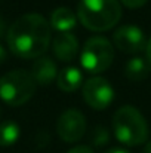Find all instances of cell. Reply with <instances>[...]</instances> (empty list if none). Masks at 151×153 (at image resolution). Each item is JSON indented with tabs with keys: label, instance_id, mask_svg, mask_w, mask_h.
Segmentation results:
<instances>
[{
	"label": "cell",
	"instance_id": "1",
	"mask_svg": "<svg viewBox=\"0 0 151 153\" xmlns=\"http://www.w3.org/2000/svg\"><path fill=\"white\" fill-rule=\"evenodd\" d=\"M6 39L13 55L25 59H37L49 48L52 28L43 15L36 12L24 13L7 28Z\"/></svg>",
	"mask_w": 151,
	"mask_h": 153
},
{
	"label": "cell",
	"instance_id": "2",
	"mask_svg": "<svg viewBox=\"0 0 151 153\" xmlns=\"http://www.w3.org/2000/svg\"><path fill=\"white\" fill-rule=\"evenodd\" d=\"M77 18L91 31H107L122 18L119 0H80Z\"/></svg>",
	"mask_w": 151,
	"mask_h": 153
},
{
	"label": "cell",
	"instance_id": "3",
	"mask_svg": "<svg viewBox=\"0 0 151 153\" xmlns=\"http://www.w3.org/2000/svg\"><path fill=\"white\" fill-rule=\"evenodd\" d=\"M116 138L129 147L144 144L148 138V125L142 113L133 105L120 107L113 116Z\"/></svg>",
	"mask_w": 151,
	"mask_h": 153
},
{
	"label": "cell",
	"instance_id": "4",
	"mask_svg": "<svg viewBox=\"0 0 151 153\" xmlns=\"http://www.w3.org/2000/svg\"><path fill=\"white\" fill-rule=\"evenodd\" d=\"M36 82L27 70H12L0 77V98L9 105H21L36 92Z\"/></svg>",
	"mask_w": 151,
	"mask_h": 153
},
{
	"label": "cell",
	"instance_id": "5",
	"mask_svg": "<svg viewBox=\"0 0 151 153\" xmlns=\"http://www.w3.org/2000/svg\"><path fill=\"white\" fill-rule=\"evenodd\" d=\"M114 59V46L105 37H91L85 43L80 53V64L82 67L92 73L98 74L105 71Z\"/></svg>",
	"mask_w": 151,
	"mask_h": 153
},
{
	"label": "cell",
	"instance_id": "6",
	"mask_svg": "<svg viewBox=\"0 0 151 153\" xmlns=\"http://www.w3.org/2000/svg\"><path fill=\"white\" fill-rule=\"evenodd\" d=\"M82 92L88 105L95 110L107 108L114 100V89L111 83L105 77H101V76L89 77L83 83Z\"/></svg>",
	"mask_w": 151,
	"mask_h": 153
},
{
	"label": "cell",
	"instance_id": "7",
	"mask_svg": "<svg viewBox=\"0 0 151 153\" xmlns=\"http://www.w3.org/2000/svg\"><path fill=\"white\" fill-rule=\"evenodd\" d=\"M56 132L61 140L65 143H76L79 141L86 132V117L77 108L65 110L58 122H56Z\"/></svg>",
	"mask_w": 151,
	"mask_h": 153
},
{
	"label": "cell",
	"instance_id": "8",
	"mask_svg": "<svg viewBox=\"0 0 151 153\" xmlns=\"http://www.w3.org/2000/svg\"><path fill=\"white\" fill-rule=\"evenodd\" d=\"M147 40L148 39L145 37L144 31L133 24L122 25L113 34V42L116 48L124 53H138L145 51Z\"/></svg>",
	"mask_w": 151,
	"mask_h": 153
},
{
	"label": "cell",
	"instance_id": "9",
	"mask_svg": "<svg viewBox=\"0 0 151 153\" xmlns=\"http://www.w3.org/2000/svg\"><path fill=\"white\" fill-rule=\"evenodd\" d=\"M52 52L62 62L73 61L79 52V42L76 36L71 33H59L52 40Z\"/></svg>",
	"mask_w": 151,
	"mask_h": 153
},
{
	"label": "cell",
	"instance_id": "10",
	"mask_svg": "<svg viewBox=\"0 0 151 153\" xmlns=\"http://www.w3.org/2000/svg\"><path fill=\"white\" fill-rule=\"evenodd\" d=\"M31 76L34 82L40 86H49L53 80L58 77V68L53 59L49 56H40L36 59V62L31 67Z\"/></svg>",
	"mask_w": 151,
	"mask_h": 153
},
{
	"label": "cell",
	"instance_id": "11",
	"mask_svg": "<svg viewBox=\"0 0 151 153\" xmlns=\"http://www.w3.org/2000/svg\"><path fill=\"white\" fill-rule=\"evenodd\" d=\"M56 85L64 92H74L83 86V73L79 67L68 65L58 73Z\"/></svg>",
	"mask_w": 151,
	"mask_h": 153
},
{
	"label": "cell",
	"instance_id": "12",
	"mask_svg": "<svg viewBox=\"0 0 151 153\" xmlns=\"http://www.w3.org/2000/svg\"><path fill=\"white\" fill-rule=\"evenodd\" d=\"M77 15L68 7H58L50 15V28L59 33H70L77 25Z\"/></svg>",
	"mask_w": 151,
	"mask_h": 153
},
{
	"label": "cell",
	"instance_id": "13",
	"mask_svg": "<svg viewBox=\"0 0 151 153\" xmlns=\"http://www.w3.org/2000/svg\"><path fill=\"white\" fill-rule=\"evenodd\" d=\"M151 65L147 58L142 56H135L132 59L127 61L126 67H124V73L127 76V79L133 80V82H139L144 80L148 74H150Z\"/></svg>",
	"mask_w": 151,
	"mask_h": 153
},
{
	"label": "cell",
	"instance_id": "14",
	"mask_svg": "<svg viewBox=\"0 0 151 153\" xmlns=\"http://www.w3.org/2000/svg\"><path fill=\"white\" fill-rule=\"evenodd\" d=\"M21 135V128L13 120H4L0 123V146L10 147L13 146Z\"/></svg>",
	"mask_w": 151,
	"mask_h": 153
},
{
	"label": "cell",
	"instance_id": "15",
	"mask_svg": "<svg viewBox=\"0 0 151 153\" xmlns=\"http://www.w3.org/2000/svg\"><path fill=\"white\" fill-rule=\"evenodd\" d=\"M91 141L94 143L95 147L107 146V144L110 143V132H108V129L104 128V126H96V128L92 131Z\"/></svg>",
	"mask_w": 151,
	"mask_h": 153
},
{
	"label": "cell",
	"instance_id": "16",
	"mask_svg": "<svg viewBox=\"0 0 151 153\" xmlns=\"http://www.w3.org/2000/svg\"><path fill=\"white\" fill-rule=\"evenodd\" d=\"M126 7H129V9H139V7H142L148 0H120Z\"/></svg>",
	"mask_w": 151,
	"mask_h": 153
},
{
	"label": "cell",
	"instance_id": "17",
	"mask_svg": "<svg viewBox=\"0 0 151 153\" xmlns=\"http://www.w3.org/2000/svg\"><path fill=\"white\" fill-rule=\"evenodd\" d=\"M67 153H94V150L88 146H76V147L70 149Z\"/></svg>",
	"mask_w": 151,
	"mask_h": 153
},
{
	"label": "cell",
	"instance_id": "18",
	"mask_svg": "<svg viewBox=\"0 0 151 153\" xmlns=\"http://www.w3.org/2000/svg\"><path fill=\"white\" fill-rule=\"evenodd\" d=\"M104 153H130V152H127V150L123 149V147H111V149L105 150Z\"/></svg>",
	"mask_w": 151,
	"mask_h": 153
},
{
	"label": "cell",
	"instance_id": "19",
	"mask_svg": "<svg viewBox=\"0 0 151 153\" xmlns=\"http://www.w3.org/2000/svg\"><path fill=\"white\" fill-rule=\"evenodd\" d=\"M145 53H147V59L151 65V37L147 40V46H145Z\"/></svg>",
	"mask_w": 151,
	"mask_h": 153
},
{
	"label": "cell",
	"instance_id": "20",
	"mask_svg": "<svg viewBox=\"0 0 151 153\" xmlns=\"http://www.w3.org/2000/svg\"><path fill=\"white\" fill-rule=\"evenodd\" d=\"M6 56H7V53H6V51H4V48L0 45V64L6 61Z\"/></svg>",
	"mask_w": 151,
	"mask_h": 153
},
{
	"label": "cell",
	"instance_id": "21",
	"mask_svg": "<svg viewBox=\"0 0 151 153\" xmlns=\"http://www.w3.org/2000/svg\"><path fill=\"white\" fill-rule=\"evenodd\" d=\"M4 31H6V22H4V19L0 16V37L4 34Z\"/></svg>",
	"mask_w": 151,
	"mask_h": 153
},
{
	"label": "cell",
	"instance_id": "22",
	"mask_svg": "<svg viewBox=\"0 0 151 153\" xmlns=\"http://www.w3.org/2000/svg\"><path fill=\"white\" fill-rule=\"evenodd\" d=\"M144 153H151V141L147 143V146H145V149H144Z\"/></svg>",
	"mask_w": 151,
	"mask_h": 153
}]
</instances>
